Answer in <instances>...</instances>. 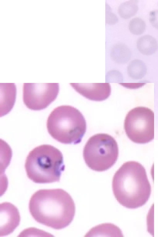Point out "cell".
I'll list each match as a JSON object with an SVG mask.
<instances>
[{
	"mask_svg": "<svg viewBox=\"0 0 158 237\" xmlns=\"http://www.w3.org/2000/svg\"><path fill=\"white\" fill-rule=\"evenodd\" d=\"M29 209L38 222L56 230L68 226L75 213V205L70 195L60 189H42L34 193Z\"/></svg>",
	"mask_w": 158,
	"mask_h": 237,
	"instance_id": "obj_1",
	"label": "cell"
},
{
	"mask_svg": "<svg viewBox=\"0 0 158 237\" xmlns=\"http://www.w3.org/2000/svg\"><path fill=\"white\" fill-rule=\"evenodd\" d=\"M112 186L117 201L130 209L145 205L152 191L145 168L139 163L133 161L124 163L116 172Z\"/></svg>",
	"mask_w": 158,
	"mask_h": 237,
	"instance_id": "obj_2",
	"label": "cell"
},
{
	"mask_svg": "<svg viewBox=\"0 0 158 237\" xmlns=\"http://www.w3.org/2000/svg\"><path fill=\"white\" fill-rule=\"evenodd\" d=\"M28 178L35 183L59 181L65 169L63 155L56 148L43 144L34 148L27 156L25 164Z\"/></svg>",
	"mask_w": 158,
	"mask_h": 237,
	"instance_id": "obj_3",
	"label": "cell"
},
{
	"mask_svg": "<svg viewBox=\"0 0 158 237\" xmlns=\"http://www.w3.org/2000/svg\"><path fill=\"white\" fill-rule=\"evenodd\" d=\"M48 133L55 139L64 144L80 143L86 131V123L76 108L62 105L55 108L47 121Z\"/></svg>",
	"mask_w": 158,
	"mask_h": 237,
	"instance_id": "obj_4",
	"label": "cell"
},
{
	"mask_svg": "<svg viewBox=\"0 0 158 237\" xmlns=\"http://www.w3.org/2000/svg\"><path fill=\"white\" fill-rule=\"evenodd\" d=\"M118 147L112 136L105 133L91 136L83 150V157L87 165L91 169L102 172L111 168L116 162Z\"/></svg>",
	"mask_w": 158,
	"mask_h": 237,
	"instance_id": "obj_5",
	"label": "cell"
},
{
	"mask_svg": "<svg viewBox=\"0 0 158 237\" xmlns=\"http://www.w3.org/2000/svg\"><path fill=\"white\" fill-rule=\"evenodd\" d=\"M154 115L148 107L138 106L130 110L125 117L124 127L127 135L133 142L144 144L154 136Z\"/></svg>",
	"mask_w": 158,
	"mask_h": 237,
	"instance_id": "obj_6",
	"label": "cell"
},
{
	"mask_svg": "<svg viewBox=\"0 0 158 237\" xmlns=\"http://www.w3.org/2000/svg\"><path fill=\"white\" fill-rule=\"evenodd\" d=\"M59 89L58 83H24L23 102L31 110L44 109L56 99Z\"/></svg>",
	"mask_w": 158,
	"mask_h": 237,
	"instance_id": "obj_7",
	"label": "cell"
},
{
	"mask_svg": "<svg viewBox=\"0 0 158 237\" xmlns=\"http://www.w3.org/2000/svg\"><path fill=\"white\" fill-rule=\"evenodd\" d=\"M70 85L80 94L92 101H102L108 98L111 92L108 83H71Z\"/></svg>",
	"mask_w": 158,
	"mask_h": 237,
	"instance_id": "obj_8",
	"label": "cell"
},
{
	"mask_svg": "<svg viewBox=\"0 0 158 237\" xmlns=\"http://www.w3.org/2000/svg\"><path fill=\"white\" fill-rule=\"evenodd\" d=\"M0 220V236L11 234L20 223V217L18 209L9 202L1 203Z\"/></svg>",
	"mask_w": 158,
	"mask_h": 237,
	"instance_id": "obj_9",
	"label": "cell"
},
{
	"mask_svg": "<svg viewBox=\"0 0 158 237\" xmlns=\"http://www.w3.org/2000/svg\"><path fill=\"white\" fill-rule=\"evenodd\" d=\"M1 116L13 108L16 100V86L14 83H1Z\"/></svg>",
	"mask_w": 158,
	"mask_h": 237,
	"instance_id": "obj_10",
	"label": "cell"
},
{
	"mask_svg": "<svg viewBox=\"0 0 158 237\" xmlns=\"http://www.w3.org/2000/svg\"><path fill=\"white\" fill-rule=\"evenodd\" d=\"M138 50L142 54L150 55L156 52L158 49L156 40L149 35H145L140 37L137 42Z\"/></svg>",
	"mask_w": 158,
	"mask_h": 237,
	"instance_id": "obj_11",
	"label": "cell"
},
{
	"mask_svg": "<svg viewBox=\"0 0 158 237\" xmlns=\"http://www.w3.org/2000/svg\"><path fill=\"white\" fill-rule=\"evenodd\" d=\"M131 52L126 45L118 43L114 45L111 49L110 56L112 59L118 63L127 62L131 56Z\"/></svg>",
	"mask_w": 158,
	"mask_h": 237,
	"instance_id": "obj_12",
	"label": "cell"
},
{
	"mask_svg": "<svg viewBox=\"0 0 158 237\" xmlns=\"http://www.w3.org/2000/svg\"><path fill=\"white\" fill-rule=\"evenodd\" d=\"M127 71L129 76L134 80L143 78L146 75L147 68L145 64L141 60L135 59L129 64Z\"/></svg>",
	"mask_w": 158,
	"mask_h": 237,
	"instance_id": "obj_13",
	"label": "cell"
},
{
	"mask_svg": "<svg viewBox=\"0 0 158 237\" xmlns=\"http://www.w3.org/2000/svg\"><path fill=\"white\" fill-rule=\"evenodd\" d=\"M122 235L121 231L117 226L111 223H104L92 228L85 236L97 235Z\"/></svg>",
	"mask_w": 158,
	"mask_h": 237,
	"instance_id": "obj_14",
	"label": "cell"
},
{
	"mask_svg": "<svg viewBox=\"0 0 158 237\" xmlns=\"http://www.w3.org/2000/svg\"><path fill=\"white\" fill-rule=\"evenodd\" d=\"M138 10V1L132 0L121 3L118 7V12L122 18L128 19L135 15Z\"/></svg>",
	"mask_w": 158,
	"mask_h": 237,
	"instance_id": "obj_15",
	"label": "cell"
},
{
	"mask_svg": "<svg viewBox=\"0 0 158 237\" xmlns=\"http://www.w3.org/2000/svg\"><path fill=\"white\" fill-rule=\"evenodd\" d=\"M146 24L141 18L136 17L130 22L128 27L130 31L133 34L139 35L143 34L146 28Z\"/></svg>",
	"mask_w": 158,
	"mask_h": 237,
	"instance_id": "obj_16",
	"label": "cell"
},
{
	"mask_svg": "<svg viewBox=\"0 0 158 237\" xmlns=\"http://www.w3.org/2000/svg\"><path fill=\"white\" fill-rule=\"evenodd\" d=\"M118 19L116 15L112 12L110 6L106 3V23L109 25H114L118 21Z\"/></svg>",
	"mask_w": 158,
	"mask_h": 237,
	"instance_id": "obj_17",
	"label": "cell"
},
{
	"mask_svg": "<svg viewBox=\"0 0 158 237\" xmlns=\"http://www.w3.org/2000/svg\"><path fill=\"white\" fill-rule=\"evenodd\" d=\"M149 21L154 27L158 29V10L151 11L149 14Z\"/></svg>",
	"mask_w": 158,
	"mask_h": 237,
	"instance_id": "obj_18",
	"label": "cell"
}]
</instances>
